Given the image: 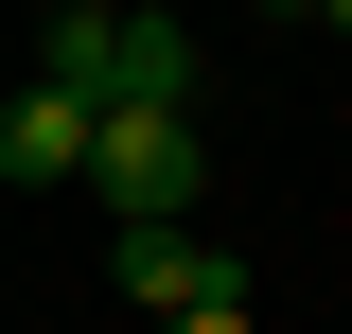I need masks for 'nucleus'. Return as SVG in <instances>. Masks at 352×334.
Segmentation results:
<instances>
[{
    "label": "nucleus",
    "mask_w": 352,
    "mask_h": 334,
    "mask_svg": "<svg viewBox=\"0 0 352 334\" xmlns=\"http://www.w3.org/2000/svg\"><path fill=\"white\" fill-rule=\"evenodd\" d=\"M36 88H71L88 124H106V106H194L212 53H194V18H106V0H71V18H36Z\"/></svg>",
    "instance_id": "1"
},
{
    "label": "nucleus",
    "mask_w": 352,
    "mask_h": 334,
    "mask_svg": "<svg viewBox=\"0 0 352 334\" xmlns=\"http://www.w3.org/2000/svg\"><path fill=\"white\" fill-rule=\"evenodd\" d=\"M88 194H106V229H194V194H212L194 106H106L88 124Z\"/></svg>",
    "instance_id": "2"
},
{
    "label": "nucleus",
    "mask_w": 352,
    "mask_h": 334,
    "mask_svg": "<svg viewBox=\"0 0 352 334\" xmlns=\"http://www.w3.org/2000/svg\"><path fill=\"white\" fill-rule=\"evenodd\" d=\"M106 299H124L141 334H176V317H212V299H247V264H229L212 229H106Z\"/></svg>",
    "instance_id": "3"
},
{
    "label": "nucleus",
    "mask_w": 352,
    "mask_h": 334,
    "mask_svg": "<svg viewBox=\"0 0 352 334\" xmlns=\"http://www.w3.org/2000/svg\"><path fill=\"white\" fill-rule=\"evenodd\" d=\"M0 176H88V106L71 88H36V71L0 88Z\"/></svg>",
    "instance_id": "4"
},
{
    "label": "nucleus",
    "mask_w": 352,
    "mask_h": 334,
    "mask_svg": "<svg viewBox=\"0 0 352 334\" xmlns=\"http://www.w3.org/2000/svg\"><path fill=\"white\" fill-rule=\"evenodd\" d=\"M176 334H264V317H247V299H212V317H176Z\"/></svg>",
    "instance_id": "5"
}]
</instances>
